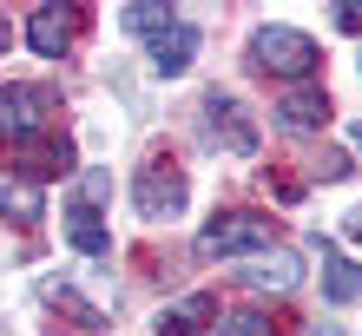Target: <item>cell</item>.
I'll list each match as a JSON object with an SVG mask.
<instances>
[{
    "label": "cell",
    "instance_id": "obj_4",
    "mask_svg": "<svg viewBox=\"0 0 362 336\" xmlns=\"http://www.w3.org/2000/svg\"><path fill=\"white\" fill-rule=\"evenodd\" d=\"M204 125H211V139H218L230 158H250V152H257V119L244 112L238 93H211L204 99Z\"/></svg>",
    "mask_w": 362,
    "mask_h": 336
},
{
    "label": "cell",
    "instance_id": "obj_13",
    "mask_svg": "<svg viewBox=\"0 0 362 336\" xmlns=\"http://www.w3.org/2000/svg\"><path fill=\"white\" fill-rule=\"evenodd\" d=\"M276 119H284V125H290V132H316V125H323V119H329V99H323V93H316V86H310V93H290V99H284V106H276Z\"/></svg>",
    "mask_w": 362,
    "mask_h": 336
},
{
    "label": "cell",
    "instance_id": "obj_7",
    "mask_svg": "<svg viewBox=\"0 0 362 336\" xmlns=\"http://www.w3.org/2000/svg\"><path fill=\"white\" fill-rule=\"evenodd\" d=\"M191 53H198V27H191V20H172L165 33H152V66L158 73H185Z\"/></svg>",
    "mask_w": 362,
    "mask_h": 336
},
{
    "label": "cell",
    "instance_id": "obj_18",
    "mask_svg": "<svg viewBox=\"0 0 362 336\" xmlns=\"http://www.w3.org/2000/svg\"><path fill=\"white\" fill-rule=\"evenodd\" d=\"M336 27H343V33H362V0H349V7L336 13Z\"/></svg>",
    "mask_w": 362,
    "mask_h": 336
},
{
    "label": "cell",
    "instance_id": "obj_10",
    "mask_svg": "<svg viewBox=\"0 0 362 336\" xmlns=\"http://www.w3.org/2000/svg\"><path fill=\"white\" fill-rule=\"evenodd\" d=\"M244 277L250 284H257V290H290L296 277H303V264H296V250H257V257H250V270H244Z\"/></svg>",
    "mask_w": 362,
    "mask_h": 336
},
{
    "label": "cell",
    "instance_id": "obj_8",
    "mask_svg": "<svg viewBox=\"0 0 362 336\" xmlns=\"http://www.w3.org/2000/svg\"><path fill=\"white\" fill-rule=\"evenodd\" d=\"M20 172H27V178L73 172V145H66V139H47V132H40V139H27V145H20Z\"/></svg>",
    "mask_w": 362,
    "mask_h": 336
},
{
    "label": "cell",
    "instance_id": "obj_9",
    "mask_svg": "<svg viewBox=\"0 0 362 336\" xmlns=\"http://www.w3.org/2000/svg\"><path fill=\"white\" fill-rule=\"evenodd\" d=\"M218 317V297H185V303H172V310H158V336H204V323Z\"/></svg>",
    "mask_w": 362,
    "mask_h": 336
},
{
    "label": "cell",
    "instance_id": "obj_1",
    "mask_svg": "<svg viewBox=\"0 0 362 336\" xmlns=\"http://www.w3.org/2000/svg\"><path fill=\"white\" fill-rule=\"evenodd\" d=\"M270 244H276V218L257 212H224L198 231V257H257Z\"/></svg>",
    "mask_w": 362,
    "mask_h": 336
},
{
    "label": "cell",
    "instance_id": "obj_15",
    "mask_svg": "<svg viewBox=\"0 0 362 336\" xmlns=\"http://www.w3.org/2000/svg\"><path fill=\"white\" fill-rule=\"evenodd\" d=\"M47 303H53V310H66V317H73V330H99V310H93L86 297H73L66 284H47Z\"/></svg>",
    "mask_w": 362,
    "mask_h": 336
},
{
    "label": "cell",
    "instance_id": "obj_17",
    "mask_svg": "<svg viewBox=\"0 0 362 336\" xmlns=\"http://www.w3.org/2000/svg\"><path fill=\"white\" fill-rule=\"evenodd\" d=\"M218 336H270V323L244 310V317H224V323H218Z\"/></svg>",
    "mask_w": 362,
    "mask_h": 336
},
{
    "label": "cell",
    "instance_id": "obj_12",
    "mask_svg": "<svg viewBox=\"0 0 362 336\" xmlns=\"http://www.w3.org/2000/svg\"><path fill=\"white\" fill-rule=\"evenodd\" d=\"M0 212H13V224H40L47 218V198H40V185L0 172Z\"/></svg>",
    "mask_w": 362,
    "mask_h": 336
},
{
    "label": "cell",
    "instance_id": "obj_14",
    "mask_svg": "<svg viewBox=\"0 0 362 336\" xmlns=\"http://www.w3.org/2000/svg\"><path fill=\"white\" fill-rule=\"evenodd\" d=\"M323 297H329V303H356V297H362V264L323 257Z\"/></svg>",
    "mask_w": 362,
    "mask_h": 336
},
{
    "label": "cell",
    "instance_id": "obj_16",
    "mask_svg": "<svg viewBox=\"0 0 362 336\" xmlns=\"http://www.w3.org/2000/svg\"><path fill=\"white\" fill-rule=\"evenodd\" d=\"M172 7H158V0H139V7H125V33H165L172 27Z\"/></svg>",
    "mask_w": 362,
    "mask_h": 336
},
{
    "label": "cell",
    "instance_id": "obj_3",
    "mask_svg": "<svg viewBox=\"0 0 362 336\" xmlns=\"http://www.w3.org/2000/svg\"><path fill=\"white\" fill-rule=\"evenodd\" d=\"M53 112H59V99L47 86H0V139L27 145L53 125Z\"/></svg>",
    "mask_w": 362,
    "mask_h": 336
},
{
    "label": "cell",
    "instance_id": "obj_2",
    "mask_svg": "<svg viewBox=\"0 0 362 336\" xmlns=\"http://www.w3.org/2000/svg\"><path fill=\"white\" fill-rule=\"evenodd\" d=\"M250 59H257L264 73H284V79H310L316 73V40L296 33V27H257L250 33Z\"/></svg>",
    "mask_w": 362,
    "mask_h": 336
},
{
    "label": "cell",
    "instance_id": "obj_11",
    "mask_svg": "<svg viewBox=\"0 0 362 336\" xmlns=\"http://www.w3.org/2000/svg\"><path fill=\"white\" fill-rule=\"evenodd\" d=\"M66 244L86 250V257H105V250H112V231L99 224L93 204H73V212H66Z\"/></svg>",
    "mask_w": 362,
    "mask_h": 336
},
{
    "label": "cell",
    "instance_id": "obj_5",
    "mask_svg": "<svg viewBox=\"0 0 362 336\" xmlns=\"http://www.w3.org/2000/svg\"><path fill=\"white\" fill-rule=\"evenodd\" d=\"M132 198H139V218H178L185 212V198H191V185L172 158H158V165H145L139 185H132Z\"/></svg>",
    "mask_w": 362,
    "mask_h": 336
},
{
    "label": "cell",
    "instance_id": "obj_6",
    "mask_svg": "<svg viewBox=\"0 0 362 336\" xmlns=\"http://www.w3.org/2000/svg\"><path fill=\"white\" fill-rule=\"evenodd\" d=\"M73 33H79V13H59V7H40L33 20H27V47L40 53V59H59L73 47Z\"/></svg>",
    "mask_w": 362,
    "mask_h": 336
},
{
    "label": "cell",
    "instance_id": "obj_19",
    "mask_svg": "<svg viewBox=\"0 0 362 336\" xmlns=\"http://www.w3.org/2000/svg\"><path fill=\"white\" fill-rule=\"evenodd\" d=\"M349 132H356V145H362V119H356V125H349Z\"/></svg>",
    "mask_w": 362,
    "mask_h": 336
}]
</instances>
